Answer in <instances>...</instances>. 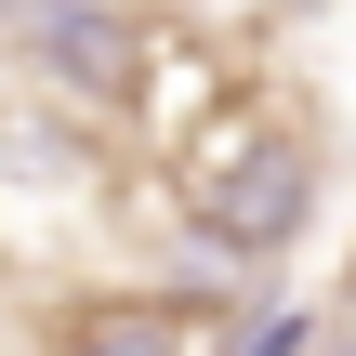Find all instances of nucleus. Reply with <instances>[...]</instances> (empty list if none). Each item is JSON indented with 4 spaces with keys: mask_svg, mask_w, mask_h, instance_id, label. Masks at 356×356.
<instances>
[{
    "mask_svg": "<svg viewBox=\"0 0 356 356\" xmlns=\"http://www.w3.org/2000/svg\"><path fill=\"white\" fill-rule=\"evenodd\" d=\"M79 356H198V343H185L159 304H119V317H92V343H79Z\"/></svg>",
    "mask_w": 356,
    "mask_h": 356,
    "instance_id": "7ed1b4c3",
    "label": "nucleus"
},
{
    "mask_svg": "<svg viewBox=\"0 0 356 356\" xmlns=\"http://www.w3.org/2000/svg\"><path fill=\"white\" fill-rule=\"evenodd\" d=\"M40 53L79 66V79H119V26H106V13H40Z\"/></svg>",
    "mask_w": 356,
    "mask_h": 356,
    "instance_id": "f03ea898",
    "label": "nucleus"
},
{
    "mask_svg": "<svg viewBox=\"0 0 356 356\" xmlns=\"http://www.w3.org/2000/svg\"><path fill=\"white\" fill-rule=\"evenodd\" d=\"M304 145H251V172H211L198 185V238L211 251H277V238H304Z\"/></svg>",
    "mask_w": 356,
    "mask_h": 356,
    "instance_id": "f257e3e1",
    "label": "nucleus"
}]
</instances>
